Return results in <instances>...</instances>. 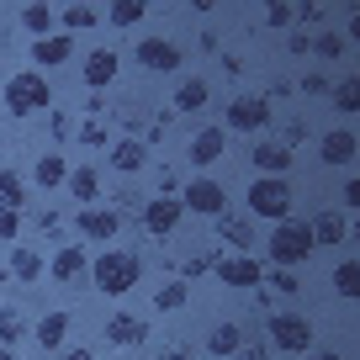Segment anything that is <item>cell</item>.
Listing matches in <instances>:
<instances>
[{"label":"cell","mask_w":360,"mask_h":360,"mask_svg":"<svg viewBox=\"0 0 360 360\" xmlns=\"http://www.w3.org/2000/svg\"><path fill=\"white\" fill-rule=\"evenodd\" d=\"M48 127H53V138H75V122H69V112H53V117H48Z\"/></svg>","instance_id":"cell-43"},{"label":"cell","mask_w":360,"mask_h":360,"mask_svg":"<svg viewBox=\"0 0 360 360\" xmlns=\"http://www.w3.org/2000/svg\"><path fill=\"white\" fill-rule=\"evenodd\" d=\"M292 175H259L249 186V217H265V223H286L292 217Z\"/></svg>","instance_id":"cell-3"},{"label":"cell","mask_w":360,"mask_h":360,"mask_svg":"<svg viewBox=\"0 0 360 360\" xmlns=\"http://www.w3.org/2000/svg\"><path fill=\"white\" fill-rule=\"evenodd\" d=\"M69 58H75V37H64V32L32 37V64L37 69H58V64H69Z\"/></svg>","instance_id":"cell-14"},{"label":"cell","mask_w":360,"mask_h":360,"mask_svg":"<svg viewBox=\"0 0 360 360\" xmlns=\"http://www.w3.org/2000/svg\"><path fill=\"white\" fill-rule=\"evenodd\" d=\"M48 270H53V281L75 286L79 276H90V259H85V249H79V244H64L53 259H48Z\"/></svg>","instance_id":"cell-16"},{"label":"cell","mask_w":360,"mask_h":360,"mask_svg":"<svg viewBox=\"0 0 360 360\" xmlns=\"http://www.w3.org/2000/svg\"><path fill=\"white\" fill-rule=\"evenodd\" d=\"M106 339H112V345L117 349H133V345H143V339H148V323H143V318H133V313H117L112 318V323H106Z\"/></svg>","instance_id":"cell-19"},{"label":"cell","mask_w":360,"mask_h":360,"mask_svg":"<svg viewBox=\"0 0 360 360\" xmlns=\"http://www.w3.org/2000/svg\"><path fill=\"white\" fill-rule=\"evenodd\" d=\"M270 122V101L265 96H233L223 117V133H259Z\"/></svg>","instance_id":"cell-8"},{"label":"cell","mask_w":360,"mask_h":360,"mask_svg":"<svg viewBox=\"0 0 360 360\" xmlns=\"http://www.w3.org/2000/svg\"><path fill=\"white\" fill-rule=\"evenodd\" d=\"M22 27L37 37H48V27H53V6H22Z\"/></svg>","instance_id":"cell-36"},{"label":"cell","mask_w":360,"mask_h":360,"mask_svg":"<svg viewBox=\"0 0 360 360\" xmlns=\"http://www.w3.org/2000/svg\"><path fill=\"white\" fill-rule=\"evenodd\" d=\"M217 238H223L233 255H249V244H255V217L223 212V217H217Z\"/></svg>","instance_id":"cell-15"},{"label":"cell","mask_w":360,"mask_h":360,"mask_svg":"<svg viewBox=\"0 0 360 360\" xmlns=\"http://www.w3.org/2000/svg\"><path fill=\"white\" fill-rule=\"evenodd\" d=\"M0 360H16V355H11V349H0Z\"/></svg>","instance_id":"cell-54"},{"label":"cell","mask_w":360,"mask_h":360,"mask_svg":"<svg viewBox=\"0 0 360 360\" xmlns=\"http://www.w3.org/2000/svg\"><path fill=\"white\" fill-rule=\"evenodd\" d=\"M6 281H11V270H0V286H6Z\"/></svg>","instance_id":"cell-53"},{"label":"cell","mask_w":360,"mask_h":360,"mask_svg":"<svg viewBox=\"0 0 360 360\" xmlns=\"http://www.w3.org/2000/svg\"><path fill=\"white\" fill-rule=\"evenodd\" d=\"M334 292L345 297V302L360 297V265H355V259H339V265H334Z\"/></svg>","instance_id":"cell-30"},{"label":"cell","mask_w":360,"mask_h":360,"mask_svg":"<svg viewBox=\"0 0 360 360\" xmlns=\"http://www.w3.org/2000/svg\"><path fill=\"white\" fill-rule=\"evenodd\" d=\"M79 75H85V85H90V90H106L117 75H122V58H117V48H90V53H85V69H79Z\"/></svg>","instance_id":"cell-12"},{"label":"cell","mask_w":360,"mask_h":360,"mask_svg":"<svg viewBox=\"0 0 360 360\" xmlns=\"http://www.w3.org/2000/svg\"><path fill=\"white\" fill-rule=\"evenodd\" d=\"M307 228H313V244H339V238L349 233L345 212H334V207H323V212H318V217H313Z\"/></svg>","instance_id":"cell-23"},{"label":"cell","mask_w":360,"mask_h":360,"mask_svg":"<svg viewBox=\"0 0 360 360\" xmlns=\"http://www.w3.org/2000/svg\"><path fill=\"white\" fill-rule=\"evenodd\" d=\"M302 138H307V122H286V127H281V148H292V154H297V143H302Z\"/></svg>","instance_id":"cell-41"},{"label":"cell","mask_w":360,"mask_h":360,"mask_svg":"<svg viewBox=\"0 0 360 360\" xmlns=\"http://www.w3.org/2000/svg\"><path fill=\"white\" fill-rule=\"evenodd\" d=\"M106 16H112V27H138L148 16V6H143V0H117Z\"/></svg>","instance_id":"cell-34"},{"label":"cell","mask_w":360,"mask_h":360,"mask_svg":"<svg viewBox=\"0 0 360 360\" xmlns=\"http://www.w3.org/2000/svg\"><path fill=\"white\" fill-rule=\"evenodd\" d=\"M212 276L223 286H233V292H259V281H265V265H259L255 255H223L212 265Z\"/></svg>","instance_id":"cell-7"},{"label":"cell","mask_w":360,"mask_h":360,"mask_svg":"<svg viewBox=\"0 0 360 360\" xmlns=\"http://www.w3.org/2000/svg\"><path fill=\"white\" fill-rule=\"evenodd\" d=\"M48 106H53V90H48V79L37 75V69L6 79V112L11 117H37V112H48Z\"/></svg>","instance_id":"cell-4"},{"label":"cell","mask_w":360,"mask_h":360,"mask_svg":"<svg viewBox=\"0 0 360 360\" xmlns=\"http://www.w3.org/2000/svg\"><path fill=\"white\" fill-rule=\"evenodd\" d=\"M302 360H345V355H334V349H307Z\"/></svg>","instance_id":"cell-50"},{"label":"cell","mask_w":360,"mask_h":360,"mask_svg":"<svg viewBox=\"0 0 360 360\" xmlns=\"http://www.w3.org/2000/svg\"><path fill=\"white\" fill-rule=\"evenodd\" d=\"M238 360H270V345H249V339H244V349H238Z\"/></svg>","instance_id":"cell-46"},{"label":"cell","mask_w":360,"mask_h":360,"mask_svg":"<svg viewBox=\"0 0 360 360\" xmlns=\"http://www.w3.org/2000/svg\"><path fill=\"white\" fill-rule=\"evenodd\" d=\"M138 64H143L148 75H180V48L169 43V37H143V43H138Z\"/></svg>","instance_id":"cell-11"},{"label":"cell","mask_w":360,"mask_h":360,"mask_svg":"<svg viewBox=\"0 0 360 360\" xmlns=\"http://www.w3.org/2000/svg\"><path fill=\"white\" fill-rule=\"evenodd\" d=\"M223 148H228V133L223 127H202V133L191 138V165H212V159H223Z\"/></svg>","instance_id":"cell-20"},{"label":"cell","mask_w":360,"mask_h":360,"mask_svg":"<svg viewBox=\"0 0 360 360\" xmlns=\"http://www.w3.org/2000/svg\"><path fill=\"white\" fill-rule=\"evenodd\" d=\"M259 286H270V292H281V297H297L302 292V281H297V270H270Z\"/></svg>","instance_id":"cell-38"},{"label":"cell","mask_w":360,"mask_h":360,"mask_svg":"<svg viewBox=\"0 0 360 360\" xmlns=\"http://www.w3.org/2000/svg\"><path fill=\"white\" fill-rule=\"evenodd\" d=\"M159 196H175V169L159 165Z\"/></svg>","instance_id":"cell-47"},{"label":"cell","mask_w":360,"mask_h":360,"mask_svg":"<svg viewBox=\"0 0 360 360\" xmlns=\"http://www.w3.org/2000/svg\"><path fill=\"white\" fill-rule=\"evenodd\" d=\"M328 96H334V106H339L345 117L360 112V79H339V85H328Z\"/></svg>","instance_id":"cell-31"},{"label":"cell","mask_w":360,"mask_h":360,"mask_svg":"<svg viewBox=\"0 0 360 360\" xmlns=\"http://www.w3.org/2000/svg\"><path fill=\"white\" fill-rule=\"evenodd\" d=\"M58 22H64V37H69V32H90V27L101 22V11H96V6H64V11H58Z\"/></svg>","instance_id":"cell-29"},{"label":"cell","mask_w":360,"mask_h":360,"mask_svg":"<svg viewBox=\"0 0 360 360\" xmlns=\"http://www.w3.org/2000/svg\"><path fill=\"white\" fill-rule=\"evenodd\" d=\"M159 360H196L191 349H169V355H159Z\"/></svg>","instance_id":"cell-51"},{"label":"cell","mask_w":360,"mask_h":360,"mask_svg":"<svg viewBox=\"0 0 360 360\" xmlns=\"http://www.w3.org/2000/svg\"><path fill=\"white\" fill-rule=\"evenodd\" d=\"M286 48H292V53H307V32H297V27H292V32H286Z\"/></svg>","instance_id":"cell-49"},{"label":"cell","mask_w":360,"mask_h":360,"mask_svg":"<svg viewBox=\"0 0 360 360\" xmlns=\"http://www.w3.org/2000/svg\"><path fill=\"white\" fill-rule=\"evenodd\" d=\"M180 207H186V212H196V217H223L228 212V191L223 186H217V180H207V175H196V180H186V186H180Z\"/></svg>","instance_id":"cell-5"},{"label":"cell","mask_w":360,"mask_h":360,"mask_svg":"<svg viewBox=\"0 0 360 360\" xmlns=\"http://www.w3.org/2000/svg\"><path fill=\"white\" fill-rule=\"evenodd\" d=\"M138 276H143V259L133 249H106V255L90 259V281L101 297H127L138 286Z\"/></svg>","instance_id":"cell-1"},{"label":"cell","mask_w":360,"mask_h":360,"mask_svg":"<svg viewBox=\"0 0 360 360\" xmlns=\"http://www.w3.org/2000/svg\"><path fill=\"white\" fill-rule=\"evenodd\" d=\"M64 360H96L90 349H64Z\"/></svg>","instance_id":"cell-52"},{"label":"cell","mask_w":360,"mask_h":360,"mask_svg":"<svg viewBox=\"0 0 360 360\" xmlns=\"http://www.w3.org/2000/svg\"><path fill=\"white\" fill-rule=\"evenodd\" d=\"M48 270V259L37 255L32 244H11V281H22V286H37V276Z\"/></svg>","instance_id":"cell-17"},{"label":"cell","mask_w":360,"mask_h":360,"mask_svg":"<svg viewBox=\"0 0 360 360\" xmlns=\"http://www.w3.org/2000/svg\"><path fill=\"white\" fill-rule=\"evenodd\" d=\"M22 334H27L22 313H16V307H0V345H6V349H11V345H22Z\"/></svg>","instance_id":"cell-35"},{"label":"cell","mask_w":360,"mask_h":360,"mask_svg":"<svg viewBox=\"0 0 360 360\" xmlns=\"http://www.w3.org/2000/svg\"><path fill=\"white\" fill-rule=\"evenodd\" d=\"M32 175H37V191H58V186L69 180V159L64 154H43Z\"/></svg>","instance_id":"cell-26"},{"label":"cell","mask_w":360,"mask_h":360,"mask_svg":"<svg viewBox=\"0 0 360 360\" xmlns=\"http://www.w3.org/2000/svg\"><path fill=\"white\" fill-rule=\"evenodd\" d=\"M212 101V85H207V79H180L175 85V112H202V106Z\"/></svg>","instance_id":"cell-24"},{"label":"cell","mask_w":360,"mask_h":360,"mask_svg":"<svg viewBox=\"0 0 360 360\" xmlns=\"http://www.w3.org/2000/svg\"><path fill=\"white\" fill-rule=\"evenodd\" d=\"M186 297H191V292H186V281H165V286L154 292V307H159V313H180V307H186Z\"/></svg>","instance_id":"cell-33"},{"label":"cell","mask_w":360,"mask_h":360,"mask_svg":"<svg viewBox=\"0 0 360 360\" xmlns=\"http://www.w3.org/2000/svg\"><path fill=\"white\" fill-rule=\"evenodd\" d=\"M79 143H85V148H101L106 143V127L101 122H79Z\"/></svg>","instance_id":"cell-40"},{"label":"cell","mask_w":360,"mask_h":360,"mask_svg":"<svg viewBox=\"0 0 360 360\" xmlns=\"http://www.w3.org/2000/svg\"><path fill=\"white\" fill-rule=\"evenodd\" d=\"M75 228H79V238H90V244H112V238L122 233V212H112V207H79Z\"/></svg>","instance_id":"cell-9"},{"label":"cell","mask_w":360,"mask_h":360,"mask_svg":"<svg viewBox=\"0 0 360 360\" xmlns=\"http://www.w3.org/2000/svg\"><path fill=\"white\" fill-rule=\"evenodd\" d=\"M265 328H270V349H286V355H307L313 349V323L302 313H276Z\"/></svg>","instance_id":"cell-6"},{"label":"cell","mask_w":360,"mask_h":360,"mask_svg":"<svg viewBox=\"0 0 360 360\" xmlns=\"http://www.w3.org/2000/svg\"><path fill=\"white\" fill-rule=\"evenodd\" d=\"M22 233V212H0V244H16Z\"/></svg>","instance_id":"cell-39"},{"label":"cell","mask_w":360,"mask_h":360,"mask_svg":"<svg viewBox=\"0 0 360 360\" xmlns=\"http://www.w3.org/2000/svg\"><path fill=\"white\" fill-rule=\"evenodd\" d=\"M302 90L307 96H328V79L323 75H302Z\"/></svg>","instance_id":"cell-45"},{"label":"cell","mask_w":360,"mask_h":360,"mask_svg":"<svg viewBox=\"0 0 360 360\" xmlns=\"http://www.w3.org/2000/svg\"><path fill=\"white\" fill-rule=\"evenodd\" d=\"M238 349H244V328H238V323H217L212 334H207V355H217V360H233Z\"/></svg>","instance_id":"cell-21"},{"label":"cell","mask_w":360,"mask_h":360,"mask_svg":"<svg viewBox=\"0 0 360 360\" xmlns=\"http://www.w3.org/2000/svg\"><path fill=\"white\" fill-rule=\"evenodd\" d=\"M69 191H75V202H101V175L90 165H79V169H69V180H64Z\"/></svg>","instance_id":"cell-28"},{"label":"cell","mask_w":360,"mask_h":360,"mask_svg":"<svg viewBox=\"0 0 360 360\" xmlns=\"http://www.w3.org/2000/svg\"><path fill=\"white\" fill-rule=\"evenodd\" d=\"M265 249H270V265H276V270H297L318 244H313V228H307V223L286 217V223L270 228V244H265Z\"/></svg>","instance_id":"cell-2"},{"label":"cell","mask_w":360,"mask_h":360,"mask_svg":"<svg viewBox=\"0 0 360 360\" xmlns=\"http://www.w3.org/2000/svg\"><path fill=\"white\" fill-rule=\"evenodd\" d=\"M217 259H223L217 249H202V255H191L186 265H180V281H196V276H207V270H212Z\"/></svg>","instance_id":"cell-37"},{"label":"cell","mask_w":360,"mask_h":360,"mask_svg":"<svg viewBox=\"0 0 360 360\" xmlns=\"http://www.w3.org/2000/svg\"><path fill=\"white\" fill-rule=\"evenodd\" d=\"M292 16H297V22H323V6H297Z\"/></svg>","instance_id":"cell-48"},{"label":"cell","mask_w":360,"mask_h":360,"mask_svg":"<svg viewBox=\"0 0 360 360\" xmlns=\"http://www.w3.org/2000/svg\"><path fill=\"white\" fill-rule=\"evenodd\" d=\"M27 207V175L0 169V212H22Z\"/></svg>","instance_id":"cell-27"},{"label":"cell","mask_w":360,"mask_h":360,"mask_svg":"<svg viewBox=\"0 0 360 360\" xmlns=\"http://www.w3.org/2000/svg\"><path fill=\"white\" fill-rule=\"evenodd\" d=\"M339 202H345L349 212H355V207H360V180H345V191H339Z\"/></svg>","instance_id":"cell-44"},{"label":"cell","mask_w":360,"mask_h":360,"mask_svg":"<svg viewBox=\"0 0 360 360\" xmlns=\"http://www.w3.org/2000/svg\"><path fill=\"white\" fill-rule=\"evenodd\" d=\"M249 165H255L259 175H286V169H292V148H281V143H255V148H249Z\"/></svg>","instance_id":"cell-18"},{"label":"cell","mask_w":360,"mask_h":360,"mask_svg":"<svg viewBox=\"0 0 360 360\" xmlns=\"http://www.w3.org/2000/svg\"><path fill=\"white\" fill-rule=\"evenodd\" d=\"M318 154H323V165H355V154H360L355 127H334V133H323V138H318Z\"/></svg>","instance_id":"cell-13"},{"label":"cell","mask_w":360,"mask_h":360,"mask_svg":"<svg viewBox=\"0 0 360 360\" xmlns=\"http://www.w3.org/2000/svg\"><path fill=\"white\" fill-rule=\"evenodd\" d=\"M112 165L122 169V175H138V169L148 165V148L138 143V138H117L112 143Z\"/></svg>","instance_id":"cell-22"},{"label":"cell","mask_w":360,"mask_h":360,"mask_svg":"<svg viewBox=\"0 0 360 360\" xmlns=\"http://www.w3.org/2000/svg\"><path fill=\"white\" fill-rule=\"evenodd\" d=\"M345 48H349L345 32H318V37H307V53H318V58H339Z\"/></svg>","instance_id":"cell-32"},{"label":"cell","mask_w":360,"mask_h":360,"mask_svg":"<svg viewBox=\"0 0 360 360\" xmlns=\"http://www.w3.org/2000/svg\"><path fill=\"white\" fill-rule=\"evenodd\" d=\"M180 217H186V207H180V196H154V202H143V228L154 238H169L180 228Z\"/></svg>","instance_id":"cell-10"},{"label":"cell","mask_w":360,"mask_h":360,"mask_svg":"<svg viewBox=\"0 0 360 360\" xmlns=\"http://www.w3.org/2000/svg\"><path fill=\"white\" fill-rule=\"evenodd\" d=\"M265 27H292V6H281V0L265 6Z\"/></svg>","instance_id":"cell-42"},{"label":"cell","mask_w":360,"mask_h":360,"mask_svg":"<svg viewBox=\"0 0 360 360\" xmlns=\"http://www.w3.org/2000/svg\"><path fill=\"white\" fill-rule=\"evenodd\" d=\"M32 334H37V349H58L69 339V313H43Z\"/></svg>","instance_id":"cell-25"}]
</instances>
